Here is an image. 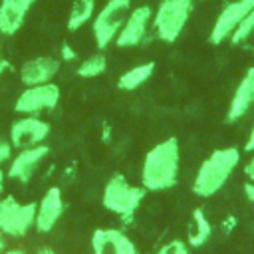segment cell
Returning a JSON list of instances; mask_svg holds the SVG:
<instances>
[{"instance_id": "cell-2", "label": "cell", "mask_w": 254, "mask_h": 254, "mask_svg": "<svg viewBox=\"0 0 254 254\" xmlns=\"http://www.w3.org/2000/svg\"><path fill=\"white\" fill-rule=\"evenodd\" d=\"M240 163V151L236 147L214 149L198 167L192 181V192L200 198L214 196L230 179Z\"/></svg>"}, {"instance_id": "cell-7", "label": "cell", "mask_w": 254, "mask_h": 254, "mask_svg": "<svg viewBox=\"0 0 254 254\" xmlns=\"http://www.w3.org/2000/svg\"><path fill=\"white\" fill-rule=\"evenodd\" d=\"M58 103H60V87L54 81H50V83L26 87L14 103V111L20 115L40 117V113L56 109Z\"/></svg>"}, {"instance_id": "cell-27", "label": "cell", "mask_w": 254, "mask_h": 254, "mask_svg": "<svg viewBox=\"0 0 254 254\" xmlns=\"http://www.w3.org/2000/svg\"><path fill=\"white\" fill-rule=\"evenodd\" d=\"M244 151H246V153H254V125H252L250 135H248V139H246V143H244Z\"/></svg>"}, {"instance_id": "cell-1", "label": "cell", "mask_w": 254, "mask_h": 254, "mask_svg": "<svg viewBox=\"0 0 254 254\" xmlns=\"http://www.w3.org/2000/svg\"><path fill=\"white\" fill-rule=\"evenodd\" d=\"M181 167V147L177 137H167L165 141L151 147L143 159L141 183L151 192L169 190L179 183Z\"/></svg>"}, {"instance_id": "cell-3", "label": "cell", "mask_w": 254, "mask_h": 254, "mask_svg": "<svg viewBox=\"0 0 254 254\" xmlns=\"http://www.w3.org/2000/svg\"><path fill=\"white\" fill-rule=\"evenodd\" d=\"M145 194H147L145 187H135L121 173H115L103 187L101 204L105 206V210L117 214L123 224H131Z\"/></svg>"}, {"instance_id": "cell-14", "label": "cell", "mask_w": 254, "mask_h": 254, "mask_svg": "<svg viewBox=\"0 0 254 254\" xmlns=\"http://www.w3.org/2000/svg\"><path fill=\"white\" fill-rule=\"evenodd\" d=\"M60 65H62L60 60L58 58H52V56L32 58V60H28V62L22 64V67H20V81L26 87L50 83L58 75Z\"/></svg>"}, {"instance_id": "cell-11", "label": "cell", "mask_w": 254, "mask_h": 254, "mask_svg": "<svg viewBox=\"0 0 254 254\" xmlns=\"http://www.w3.org/2000/svg\"><path fill=\"white\" fill-rule=\"evenodd\" d=\"M50 155V145H36V147H28V149H20L16 153V157L10 159L8 165V173L6 177L12 181H18L22 185H28L32 181V177L36 175L38 167L42 165V161Z\"/></svg>"}, {"instance_id": "cell-6", "label": "cell", "mask_w": 254, "mask_h": 254, "mask_svg": "<svg viewBox=\"0 0 254 254\" xmlns=\"http://www.w3.org/2000/svg\"><path fill=\"white\" fill-rule=\"evenodd\" d=\"M38 202H18L14 196H2L0 200V230L4 236L22 238L34 226Z\"/></svg>"}, {"instance_id": "cell-26", "label": "cell", "mask_w": 254, "mask_h": 254, "mask_svg": "<svg viewBox=\"0 0 254 254\" xmlns=\"http://www.w3.org/2000/svg\"><path fill=\"white\" fill-rule=\"evenodd\" d=\"M244 175L248 177V181H254V155L248 159V163L244 167Z\"/></svg>"}, {"instance_id": "cell-17", "label": "cell", "mask_w": 254, "mask_h": 254, "mask_svg": "<svg viewBox=\"0 0 254 254\" xmlns=\"http://www.w3.org/2000/svg\"><path fill=\"white\" fill-rule=\"evenodd\" d=\"M212 236V224L208 222L206 214L202 208H194L192 216H190V226H189V234H187V244L192 248H198L202 244L208 242V238Z\"/></svg>"}, {"instance_id": "cell-4", "label": "cell", "mask_w": 254, "mask_h": 254, "mask_svg": "<svg viewBox=\"0 0 254 254\" xmlns=\"http://www.w3.org/2000/svg\"><path fill=\"white\" fill-rule=\"evenodd\" d=\"M192 6L194 0H161L151 22L155 36L165 44L177 42L190 18Z\"/></svg>"}, {"instance_id": "cell-12", "label": "cell", "mask_w": 254, "mask_h": 254, "mask_svg": "<svg viewBox=\"0 0 254 254\" xmlns=\"http://www.w3.org/2000/svg\"><path fill=\"white\" fill-rule=\"evenodd\" d=\"M91 250L93 254H139L133 240L119 228H95Z\"/></svg>"}, {"instance_id": "cell-20", "label": "cell", "mask_w": 254, "mask_h": 254, "mask_svg": "<svg viewBox=\"0 0 254 254\" xmlns=\"http://www.w3.org/2000/svg\"><path fill=\"white\" fill-rule=\"evenodd\" d=\"M107 69V58L103 56V52H97L89 58H85L83 62H79L75 73L79 77H85V79H91V77H97L101 73H105Z\"/></svg>"}, {"instance_id": "cell-22", "label": "cell", "mask_w": 254, "mask_h": 254, "mask_svg": "<svg viewBox=\"0 0 254 254\" xmlns=\"http://www.w3.org/2000/svg\"><path fill=\"white\" fill-rule=\"evenodd\" d=\"M157 254H189V244L183 240H171L163 244Z\"/></svg>"}, {"instance_id": "cell-23", "label": "cell", "mask_w": 254, "mask_h": 254, "mask_svg": "<svg viewBox=\"0 0 254 254\" xmlns=\"http://www.w3.org/2000/svg\"><path fill=\"white\" fill-rule=\"evenodd\" d=\"M12 153H14V147L8 139H0V165L8 163L12 159Z\"/></svg>"}, {"instance_id": "cell-15", "label": "cell", "mask_w": 254, "mask_h": 254, "mask_svg": "<svg viewBox=\"0 0 254 254\" xmlns=\"http://www.w3.org/2000/svg\"><path fill=\"white\" fill-rule=\"evenodd\" d=\"M254 105V65L246 69L244 77L234 89V95L230 99L228 111H226V123L240 121Z\"/></svg>"}, {"instance_id": "cell-8", "label": "cell", "mask_w": 254, "mask_h": 254, "mask_svg": "<svg viewBox=\"0 0 254 254\" xmlns=\"http://www.w3.org/2000/svg\"><path fill=\"white\" fill-rule=\"evenodd\" d=\"M252 8H254V0H232V2H226L222 6V10L218 12L216 20H214V26L210 30L208 42L218 46L224 40H228L232 36V32L238 28V24L252 12Z\"/></svg>"}, {"instance_id": "cell-24", "label": "cell", "mask_w": 254, "mask_h": 254, "mask_svg": "<svg viewBox=\"0 0 254 254\" xmlns=\"http://www.w3.org/2000/svg\"><path fill=\"white\" fill-rule=\"evenodd\" d=\"M62 60L64 62H75L77 60V54L73 52V48L69 44H62Z\"/></svg>"}, {"instance_id": "cell-34", "label": "cell", "mask_w": 254, "mask_h": 254, "mask_svg": "<svg viewBox=\"0 0 254 254\" xmlns=\"http://www.w3.org/2000/svg\"><path fill=\"white\" fill-rule=\"evenodd\" d=\"M0 60H2V46H0Z\"/></svg>"}, {"instance_id": "cell-18", "label": "cell", "mask_w": 254, "mask_h": 254, "mask_svg": "<svg viewBox=\"0 0 254 254\" xmlns=\"http://www.w3.org/2000/svg\"><path fill=\"white\" fill-rule=\"evenodd\" d=\"M155 71V62H145V64H139L131 69H127L125 73L119 75L117 79V87L123 89V91H133L137 89L139 85H143Z\"/></svg>"}, {"instance_id": "cell-13", "label": "cell", "mask_w": 254, "mask_h": 254, "mask_svg": "<svg viewBox=\"0 0 254 254\" xmlns=\"http://www.w3.org/2000/svg\"><path fill=\"white\" fill-rule=\"evenodd\" d=\"M64 198H62V190L60 187H50L46 190V194L42 196V200L38 202L36 208V220H34V228L42 234H48L54 230V226L58 224V220L64 214Z\"/></svg>"}, {"instance_id": "cell-29", "label": "cell", "mask_w": 254, "mask_h": 254, "mask_svg": "<svg viewBox=\"0 0 254 254\" xmlns=\"http://www.w3.org/2000/svg\"><path fill=\"white\" fill-rule=\"evenodd\" d=\"M4 173H2V169H0V200H2V194H4Z\"/></svg>"}, {"instance_id": "cell-28", "label": "cell", "mask_w": 254, "mask_h": 254, "mask_svg": "<svg viewBox=\"0 0 254 254\" xmlns=\"http://www.w3.org/2000/svg\"><path fill=\"white\" fill-rule=\"evenodd\" d=\"M10 69H12V64L2 58V60H0V79H2V75H4L6 71H10Z\"/></svg>"}, {"instance_id": "cell-16", "label": "cell", "mask_w": 254, "mask_h": 254, "mask_svg": "<svg viewBox=\"0 0 254 254\" xmlns=\"http://www.w3.org/2000/svg\"><path fill=\"white\" fill-rule=\"evenodd\" d=\"M36 0H0V34L14 36L26 22Z\"/></svg>"}, {"instance_id": "cell-30", "label": "cell", "mask_w": 254, "mask_h": 254, "mask_svg": "<svg viewBox=\"0 0 254 254\" xmlns=\"http://www.w3.org/2000/svg\"><path fill=\"white\" fill-rule=\"evenodd\" d=\"M36 254H56V250H54V248H48V246H44V248H40Z\"/></svg>"}, {"instance_id": "cell-31", "label": "cell", "mask_w": 254, "mask_h": 254, "mask_svg": "<svg viewBox=\"0 0 254 254\" xmlns=\"http://www.w3.org/2000/svg\"><path fill=\"white\" fill-rule=\"evenodd\" d=\"M2 254H26L22 248H12V250H4Z\"/></svg>"}, {"instance_id": "cell-19", "label": "cell", "mask_w": 254, "mask_h": 254, "mask_svg": "<svg viewBox=\"0 0 254 254\" xmlns=\"http://www.w3.org/2000/svg\"><path fill=\"white\" fill-rule=\"evenodd\" d=\"M93 12H95V0H75L67 16V30L75 32L81 26H85L93 18Z\"/></svg>"}, {"instance_id": "cell-9", "label": "cell", "mask_w": 254, "mask_h": 254, "mask_svg": "<svg viewBox=\"0 0 254 254\" xmlns=\"http://www.w3.org/2000/svg\"><path fill=\"white\" fill-rule=\"evenodd\" d=\"M153 22V8L149 4L137 6L129 12L123 28L119 30L117 38H115V46L117 48H137L145 42L149 26Z\"/></svg>"}, {"instance_id": "cell-32", "label": "cell", "mask_w": 254, "mask_h": 254, "mask_svg": "<svg viewBox=\"0 0 254 254\" xmlns=\"http://www.w3.org/2000/svg\"><path fill=\"white\" fill-rule=\"evenodd\" d=\"M6 250V238H4V234H2V230H0V254Z\"/></svg>"}, {"instance_id": "cell-10", "label": "cell", "mask_w": 254, "mask_h": 254, "mask_svg": "<svg viewBox=\"0 0 254 254\" xmlns=\"http://www.w3.org/2000/svg\"><path fill=\"white\" fill-rule=\"evenodd\" d=\"M50 135V123L34 117V115H24L20 119H16L10 125V137L8 141L12 143L14 149H28V147H36L42 145Z\"/></svg>"}, {"instance_id": "cell-5", "label": "cell", "mask_w": 254, "mask_h": 254, "mask_svg": "<svg viewBox=\"0 0 254 254\" xmlns=\"http://www.w3.org/2000/svg\"><path fill=\"white\" fill-rule=\"evenodd\" d=\"M129 12H131V0H107L103 8L93 16L91 32L99 52H103L111 42H115Z\"/></svg>"}, {"instance_id": "cell-25", "label": "cell", "mask_w": 254, "mask_h": 254, "mask_svg": "<svg viewBox=\"0 0 254 254\" xmlns=\"http://www.w3.org/2000/svg\"><path fill=\"white\" fill-rule=\"evenodd\" d=\"M244 196H246V200H248V202H252V204H254V181L244 183Z\"/></svg>"}, {"instance_id": "cell-33", "label": "cell", "mask_w": 254, "mask_h": 254, "mask_svg": "<svg viewBox=\"0 0 254 254\" xmlns=\"http://www.w3.org/2000/svg\"><path fill=\"white\" fill-rule=\"evenodd\" d=\"M107 139H109V125L105 123L103 125V141H107Z\"/></svg>"}, {"instance_id": "cell-21", "label": "cell", "mask_w": 254, "mask_h": 254, "mask_svg": "<svg viewBox=\"0 0 254 254\" xmlns=\"http://www.w3.org/2000/svg\"><path fill=\"white\" fill-rule=\"evenodd\" d=\"M252 32H254V8H252V12L238 24V28L232 32L230 42H232L234 46H240V44H244V42L252 36Z\"/></svg>"}]
</instances>
